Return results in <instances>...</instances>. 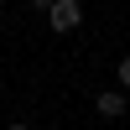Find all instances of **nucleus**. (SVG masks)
<instances>
[{"mask_svg": "<svg viewBox=\"0 0 130 130\" xmlns=\"http://www.w3.org/2000/svg\"><path fill=\"white\" fill-rule=\"evenodd\" d=\"M47 5H52V0H31V10H42V16H47Z\"/></svg>", "mask_w": 130, "mask_h": 130, "instance_id": "nucleus-4", "label": "nucleus"}, {"mask_svg": "<svg viewBox=\"0 0 130 130\" xmlns=\"http://www.w3.org/2000/svg\"><path fill=\"white\" fill-rule=\"evenodd\" d=\"M78 21H83V5H78V0H52V5H47V26L52 31H73Z\"/></svg>", "mask_w": 130, "mask_h": 130, "instance_id": "nucleus-1", "label": "nucleus"}, {"mask_svg": "<svg viewBox=\"0 0 130 130\" xmlns=\"http://www.w3.org/2000/svg\"><path fill=\"white\" fill-rule=\"evenodd\" d=\"M94 109H99L104 120H120V115H125V99H120V89H104V94H94Z\"/></svg>", "mask_w": 130, "mask_h": 130, "instance_id": "nucleus-2", "label": "nucleus"}, {"mask_svg": "<svg viewBox=\"0 0 130 130\" xmlns=\"http://www.w3.org/2000/svg\"><path fill=\"white\" fill-rule=\"evenodd\" d=\"M120 89H130V57H120Z\"/></svg>", "mask_w": 130, "mask_h": 130, "instance_id": "nucleus-3", "label": "nucleus"}, {"mask_svg": "<svg viewBox=\"0 0 130 130\" xmlns=\"http://www.w3.org/2000/svg\"><path fill=\"white\" fill-rule=\"evenodd\" d=\"M10 130H31V125H10Z\"/></svg>", "mask_w": 130, "mask_h": 130, "instance_id": "nucleus-5", "label": "nucleus"}]
</instances>
